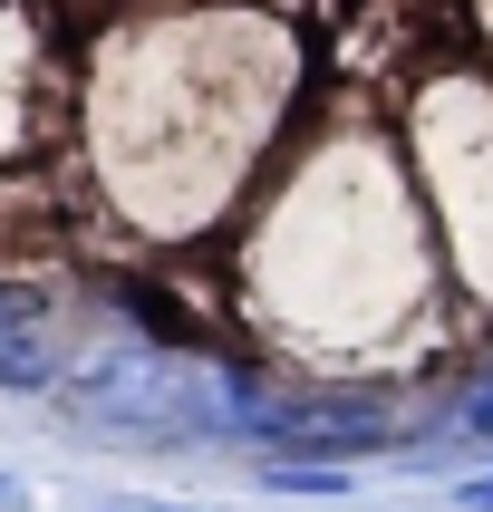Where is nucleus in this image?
I'll use <instances>...</instances> for the list:
<instances>
[{
    "instance_id": "f257e3e1",
    "label": "nucleus",
    "mask_w": 493,
    "mask_h": 512,
    "mask_svg": "<svg viewBox=\"0 0 493 512\" xmlns=\"http://www.w3.org/2000/svg\"><path fill=\"white\" fill-rule=\"evenodd\" d=\"M68 406L97 416L116 435H165V445H203V435H232V387L223 368H184V358H97L87 377H68Z\"/></svg>"
},
{
    "instance_id": "f03ea898",
    "label": "nucleus",
    "mask_w": 493,
    "mask_h": 512,
    "mask_svg": "<svg viewBox=\"0 0 493 512\" xmlns=\"http://www.w3.org/2000/svg\"><path fill=\"white\" fill-rule=\"evenodd\" d=\"M232 435H252L271 455H319V464H358L397 445V406L377 387H310V397H252L232 406Z\"/></svg>"
},
{
    "instance_id": "7ed1b4c3",
    "label": "nucleus",
    "mask_w": 493,
    "mask_h": 512,
    "mask_svg": "<svg viewBox=\"0 0 493 512\" xmlns=\"http://www.w3.org/2000/svg\"><path fill=\"white\" fill-rule=\"evenodd\" d=\"M49 97H58V49H49V29L29 20L20 0H0V155L39 145Z\"/></svg>"
},
{
    "instance_id": "20e7f679",
    "label": "nucleus",
    "mask_w": 493,
    "mask_h": 512,
    "mask_svg": "<svg viewBox=\"0 0 493 512\" xmlns=\"http://www.w3.org/2000/svg\"><path fill=\"white\" fill-rule=\"evenodd\" d=\"M455 435H474V445H493V368H484V377H474V387L455 397Z\"/></svg>"
},
{
    "instance_id": "39448f33",
    "label": "nucleus",
    "mask_w": 493,
    "mask_h": 512,
    "mask_svg": "<svg viewBox=\"0 0 493 512\" xmlns=\"http://www.w3.org/2000/svg\"><path fill=\"white\" fill-rule=\"evenodd\" d=\"M97 512H203V503H155V493H107Z\"/></svg>"
},
{
    "instance_id": "423d86ee",
    "label": "nucleus",
    "mask_w": 493,
    "mask_h": 512,
    "mask_svg": "<svg viewBox=\"0 0 493 512\" xmlns=\"http://www.w3.org/2000/svg\"><path fill=\"white\" fill-rule=\"evenodd\" d=\"M464 512H493V474H474V484H464Z\"/></svg>"
}]
</instances>
